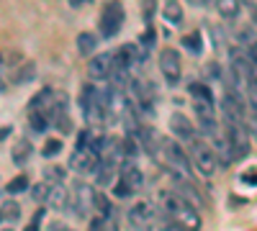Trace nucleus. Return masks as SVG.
I'll use <instances>...</instances> for the list:
<instances>
[{
	"label": "nucleus",
	"instance_id": "9",
	"mask_svg": "<svg viewBox=\"0 0 257 231\" xmlns=\"http://www.w3.org/2000/svg\"><path fill=\"white\" fill-rule=\"evenodd\" d=\"M155 216H157V211L149 203H144V200L134 203L132 208H128V213H126L132 231L134 228H155Z\"/></svg>",
	"mask_w": 257,
	"mask_h": 231
},
{
	"label": "nucleus",
	"instance_id": "14",
	"mask_svg": "<svg viewBox=\"0 0 257 231\" xmlns=\"http://www.w3.org/2000/svg\"><path fill=\"white\" fill-rule=\"evenodd\" d=\"M116 170H118V159H113V157H108V159H100V162H98V167H95V172H93V177H95L98 187L111 185V182H113Z\"/></svg>",
	"mask_w": 257,
	"mask_h": 231
},
{
	"label": "nucleus",
	"instance_id": "2",
	"mask_svg": "<svg viewBox=\"0 0 257 231\" xmlns=\"http://www.w3.org/2000/svg\"><path fill=\"white\" fill-rule=\"evenodd\" d=\"M188 157H190V164L193 170L201 172L203 177H211L213 172H216V152H213V146H208L203 139L193 136L188 141Z\"/></svg>",
	"mask_w": 257,
	"mask_h": 231
},
{
	"label": "nucleus",
	"instance_id": "33",
	"mask_svg": "<svg viewBox=\"0 0 257 231\" xmlns=\"http://www.w3.org/2000/svg\"><path fill=\"white\" fill-rule=\"evenodd\" d=\"M59 152H62V141H59V139H49V141L44 144V149H41V154H44L47 159H49V157H57Z\"/></svg>",
	"mask_w": 257,
	"mask_h": 231
},
{
	"label": "nucleus",
	"instance_id": "21",
	"mask_svg": "<svg viewBox=\"0 0 257 231\" xmlns=\"http://www.w3.org/2000/svg\"><path fill=\"white\" fill-rule=\"evenodd\" d=\"M18 218H21V205H18L16 200H8V203L0 205V223L13 226Z\"/></svg>",
	"mask_w": 257,
	"mask_h": 231
},
{
	"label": "nucleus",
	"instance_id": "36",
	"mask_svg": "<svg viewBox=\"0 0 257 231\" xmlns=\"http://www.w3.org/2000/svg\"><path fill=\"white\" fill-rule=\"evenodd\" d=\"M157 231H183L178 223H173V221H167V218H162L160 223H157Z\"/></svg>",
	"mask_w": 257,
	"mask_h": 231
},
{
	"label": "nucleus",
	"instance_id": "37",
	"mask_svg": "<svg viewBox=\"0 0 257 231\" xmlns=\"http://www.w3.org/2000/svg\"><path fill=\"white\" fill-rule=\"evenodd\" d=\"M211 36H213V47H216V49H224V34H221L219 29L211 26Z\"/></svg>",
	"mask_w": 257,
	"mask_h": 231
},
{
	"label": "nucleus",
	"instance_id": "44",
	"mask_svg": "<svg viewBox=\"0 0 257 231\" xmlns=\"http://www.w3.org/2000/svg\"><path fill=\"white\" fill-rule=\"evenodd\" d=\"M3 231H13V226H6V228H3Z\"/></svg>",
	"mask_w": 257,
	"mask_h": 231
},
{
	"label": "nucleus",
	"instance_id": "17",
	"mask_svg": "<svg viewBox=\"0 0 257 231\" xmlns=\"http://www.w3.org/2000/svg\"><path fill=\"white\" fill-rule=\"evenodd\" d=\"M162 16H165V21H167V24L180 26L183 21H185V13H183L180 0H165V6H162Z\"/></svg>",
	"mask_w": 257,
	"mask_h": 231
},
{
	"label": "nucleus",
	"instance_id": "41",
	"mask_svg": "<svg viewBox=\"0 0 257 231\" xmlns=\"http://www.w3.org/2000/svg\"><path fill=\"white\" fill-rule=\"evenodd\" d=\"M67 3H70L72 8H82L85 3H90V0H67Z\"/></svg>",
	"mask_w": 257,
	"mask_h": 231
},
{
	"label": "nucleus",
	"instance_id": "20",
	"mask_svg": "<svg viewBox=\"0 0 257 231\" xmlns=\"http://www.w3.org/2000/svg\"><path fill=\"white\" fill-rule=\"evenodd\" d=\"M188 93H190L193 103H208V106H213V93H211L208 85H203V82H190Z\"/></svg>",
	"mask_w": 257,
	"mask_h": 231
},
{
	"label": "nucleus",
	"instance_id": "39",
	"mask_svg": "<svg viewBox=\"0 0 257 231\" xmlns=\"http://www.w3.org/2000/svg\"><path fill=\"white\" fill-rule=\"evenodd\" d=\"M244 52H247V57L252 59V65L257 67V41H254V44H252V47H247Z\"/></svg>",
	"mask_w": 257,
	"mask_h": 231
},
{
	"label": "nucleus",
	"instance_id": "1",
	"mask_svg": "<svg viewBox=\"0 0 257 231\" xmlns=\"http://www.w3.org/2000/svg\"><path fill=\"white\" fill-rule=\"evenodd\" d=\"M160 211L167 221L178 223L183 231H201V213L185 198H180L175 190L160 193Z\"/></svg>",
	"mask_w": 257,
	"mask_h": 231
},
{
	"label": "nucleus",
	"instance_id": "15",
	"mask_svg": "<svg viewBox=\"0 0 257 231\" xmlns=\"http://www.w3.org/2000/svg\"><path fill=\"white\" fill-rule=\"evenodd\" d=\"M113 59L121 62L126 70H132L134 65H142V62H144L142 54H139V47H137V44H121V47L113 52Z\"/></svg>",
	"mask_w": 257,
	"mask_h": 231
},
{
	"label": "nucleus",
	"instance_id": "42",
	"mask_svg": "<svg viewBox=\"0 0 257 231\" xmlns=\"http://www.w3.org/2000/svg\"><path fill=\"white\" fill-rule=\"evenodd\" d=\"M252 24H254V26H257V6H254V8H252Z\"/></svg>",
	"mask_w": 257,
	"mask_h": 231
},
{
	"label": "nucleus",
	"instance_id": "23",
	"mask_svg": "<svg viewBox=\"0 0 257 231\" xmlns=\"http://www.w3.org/2000/svg\"><path fill=\"white\" fill-rule=\"evenodd\" d=\"M93 211H95L98 216H103V218H111V216H113V205H111V200L105 198L100 190L93 193Z\"/></svg>",
	"mask_w": 257,
	"mask_h": 231
},
{
	"label": "nucleus",
	"instance_id": "22",
	"mask_svg": "<svg viewBox=\"0 0 257 231\" xmlns=\"http://www.w3.org/2000/svg\"><path fill=\"white\" fill-rule=\"evenodd\" d=\"M95 47H98V36H95V34L82 31V34L77 36V52H80V54L93 57V54H95Z\"/></svg>",
	"mask_w": 257,
	"mask_h": 231
},
{
	"label": "nucleus",
	"instance_id": "19",
	"mask_svg": "<svg viewBox=\"0 0 257 231\" xmlns=\"http://www.w3.org/2000/svg\"><path fill=\"white\" fill-rule=\"evenodd\" d=\"M213 6H216V13L226 21H234L239 18V11H242V0H213Z\"/></svg>",
	"mask_w": 257,
	"mask_h": 231
},
{
	"label": "nucleus",
	"instance_id": "6",
	"mask_svg": "<svg viewBox=\"0 0 257 231\" xmlns=\"http://www.w3.org/2000/svg\"><path fill=\"white\" fill-rule=\"evenodd\" d=\"M221 134H224V139H226L229 146H231L234 159H244V157L249 154V141H247L249 136H247V131H244L242 123L221 121Z\"/></svg>",
	"mask_w": 257,
	"mask_h": 231
},
{
	"label": "nucleus",
	"instance_id": "10",
	"mask_svg": "<svg viewBox=\"0 0 257 231\" xmlns=\"http://www.w3.org/2000/svg\"><path fill=\"white\" fill-rule=\"evenodd\" d=\"M111 70H113V54H93V59L88 62V75L90 80H111Z\"/></svg>",
	"mask_w": 257,
	"mask_h": 231
},
{
	"label": "nucleus",
	"instance_id": "43",
	"mask_svg": "<svg viewBox=\"0 0 257 231\" xmlns=\"http://www.w3.org/2000/svg\"><path fill=\"white\" fill-rule=\"evenodd\" d=\"M242 3H249V8H254V6H257V0H242Z\"/></svg>",
	"mask_w": 257,
	"mask_h": 231
},
{
	"label": "nucleus",
	"instance_id": "34",
	"mask_svg": "<svg viewBox=\"0 0 257 231\" xmlns=\"http://www.w3.org/2000/svg\"><path fill=\"white\" fill-rule=\"evenodd\" d=\"M113 195H118V198H128V195H134V190L118 180V182H116V187H113Z\"/></svg>",
	"mask_w": 257,
	"mask_h": 231
},
{
	"label": "nucleus",
	"instance_id": "8",
	"mask_svg": "<svg viewBox=\"0 0 257 231\" xmlns=\"http://www.w3.org/2000/svg\"><path fill=\"white\" fill-rule=\"evenodd\" d=\"M160 72L170 85H178L180 75H183V65H180V54L173 47H165L160 52Z\"/></svg>",
	"mask_w": 257,
	"mask_h": 231
},
{
	"label": "nucleus",
	"instance_id": "11",
	"mask_svg": "<svg viewBox=\"0 0 257 231\" xmlns=\"http://www.w3.org/2000/svg\"><path fill=\"white\" fill-rule=\"evenodd\" d=\"M170 131L175 134V139H180V141L188 144L193 136H196V126H193V121H190L188 116L173 113V116H170Z\"/></svg>",
	"mask_w": 257,
	"mask_h": 231
},
{
	"label": "nucleus",
	"instance_id": "3",
	"mask_svg": "<svg viewBox=\"0 0 257 231\" xmlns=\"http://www.w3.org/2000/svg\"><path fill=\"white\" fill-rule=\"evenodd\" d=\"M157 159H162V164H165L175 177H190V172H193L190 157L183 152V146L175 144L173 139H162V154H160Z\"/></svg>",
	"mask_w": 257,
	"mask_h": 231
},
{
	"label": "nucleus",
	"instance_id": "27",
	"mask_svg": "<svg viewBox=\"0 0 257 231\" xmlns=\"http://www.w3.org/2000/svg\"><path fill=\"white\" fill-rule=\"evenodd\" d=\"M49 193H52V185H49V182H36V185L31 187V198H34L36 203H41V205H47Z\"/></svg>",
	"mask_w": 257,
	"mask_h": 231
},
{
	"label": "nucleus",
	"instance_id": "29",
	"mask_svg": "<svg viewBox=\"0 0 257 231\" xmlns=\"http://www.w3.org/2000/svg\"><path fill=\"white\" fill-rule=\"evenodd\" d=\"M244 131L249 139L257 141V111L254 108H247V116H244Z\"/></svg>",
	"mask_w": 257,
	"mask_h": 231
},
{
	"label": "nucleus",
	"instance_id": "24",
	"mask_svg": "<svg viewBox=\"0 0 257 231\" xmlns=\"http://www.w3.org/2000/svg\"><path fill=\"white\" fill-rule=\"evenodd\" d=\"M34 75H36V65L34 62H24V67L13 75V82L16 85H26L29 80H34Z\"/></svg>",
	"mask_w": 257,
	"mask_h": 231
},
{
	"label": "nucleus",
	"instance_id": "31",
	"mask_svg": "<svg viewBox=\"0 0 257 231\" xmlns=\"http://www.w3.org/2000/svg\"><path fill=\"white\" fill-rule=\"evenodd\" d=\"M29 177L26 175H18V177H13L11 182H8V195H16V193H24V190H29Z\"/></svg>",
	"mask_w": 257,
	"mask_h": 231
},
{
	"label": "nucleus",
	"instance_id": "28",
	"mask_svg": "<svg viewBox=\"0 0 257 231\" xmlns=\"http://www.w3.org/2000/svg\"><path fill=\"white\" fill-rule=\"evenodd\" d=\"M44 182H49V185H62V182H64V170H62V167H54V164L44 167Z\"/></svg>",
	"mask_w": 257,
	"mask_h": 231
},
{
	"label": "nucleus",
	"instance_id": "16",
	"mask_svg": "<svg viewBox=\"0 0 257 231\" xmlns=\"http://www.w3.org/2000/svg\"><path fill=\"white\" fill-rule=\"evenodd\" d=\"M31 154H34V146H31V141H26V139L16 141V144H13V149H11L13 164H18V167L29 164V162H31Z\"/></svg>",
	"mask_w": 257,
	"mask_h": 231
},
{
	"label": "nucleus",
	"instance_id": "32",
	"mask_svg": "<svg viewBox=\"0 0 257 231\" xmlns=\"http://www.w3.org/2000/svg\"><path fill=\"white\" fill-rule=\"evenodd\" d=\"M155 13H157V0H142V16H144L147 26H152Z\"/></svg>",
	"mask_w": 257,
	"mask_h": 231
},
{
	"label": "nucleus",
	"instance_id": "13",
	"mask_svg": "<svg viewBox=\"0 0 257 231\" xmlns=\"http://www.w3.org/2000/svg\"><path fill=\"white\" fill-rule=\"evenodd\" d=\"M175 193L180 195V198H185L193 208H198V205H203V195L198 193V187L193 185L188 177H175Z\"/></svg>",
	"mask_w": 257,
	"mask_h": 231
},
{
	"label": "nucleus",
	"instance_id": "25",
	"mask_svg": "<svg viewBox=\"0 0 257 231\" xmlns=\"http://www.w3.org/2000/svg\"><path fill=\"white\" fill-rule=\"evenodd\" d=\"M49 123H52V118L47 113H29V126H31V131H36V134H44Z\"/></svg>",
	"mask_w": 257,
	"mask_h": 231
},
{
	"label": "nucleus",
	"instance_id": "38",
	"mask_svg": "<svg viewBox=\"0 0 257 231\" xmlns=\"http://www.w3.org/2000/svg\"><path fill=\"white\" fill-rule=\"evenodd\" d=\"M242 182H247V185H257V170H254V167L242 175Z\"/></svg>",
	"mask_w": 257,
	"mask_h": 231
},
{
	"label": "nucleus",
	"instance_id": "40",
	"mask_svg": "<svg viewBox=\"0 0 257 231\" xmlns=\"http://www.w3.org/2000/svg\"><path fill=\"white\" fill-rule=\"evenodd\" d=\"M188 3L193 6V8H206V6H211L213 0H188Z\"/></svg>",
	"mask_w": 257,
	"mask_h": 231
},
{
	"label": "nucleus",
	"instance_id": "26",
	"mask_svg": "<svg viewBox=\"0 0 257 231\" xmlns=\"http://www.w3.org/2000/svg\"><path fill=\"white\" fill-rule=\"evenodd\" d=\"M52 123L57 126V131H59V134H72V118H70L67 111L54 113V116H52Z\"/></svg>",
	"mask_w": 257,
	"mask_h": 231
},
{
	"label": "nucleus",
	"instance_id": "35",
	"mask_svg": "<svg viewBox=\"0 0 257 231\" xmlns=\"http://www.w3.org/2000/svg\"><path fill=\"white\" fill-rule=\"evenodd\" d=\"M41 221H44V208H39V211H36V216H34V221L26 226V231H39V228H41Z\"/></svg>",
	"mask_w": 257,
	"mask_h": 231
},
{
	"label": "nucleus",
	"instance_id": "7",
	"mask_svg": "<svg viewBox=\"0 0 257 231\" xmlns=\"http://www.w3.org/2000/svg\"><path fill=\"white\" fill-rule=\"evenodd\" d=\"M98 162H100V157L93 146H77L70 157V170H75L77 175H90V172H95Z\"/></svg>",
	"mask_w": 257,
	"mask_h": 231
},
{
	"label": "nucleus",
	"instance_id": "18",
	"mask_svg": "<svg viewBox=\"0 0 257 231\" xmlns=\"http://www.w3.org/2000/svg\"><path fill=\"white\" fill-rule=\"evenodd\" d=\"M67 203H70V193L64 185H52V193H49V200L47 205L54 208V211H67Z\"/></svg>",
	"mask_w": 257,
	"mask_h": 231
},
{
	"label": "nucleus",
	"instance_id": "5",
	"mask_svg": "<svg viewBox=\"0 0 257 231\" xmlns=\"http://www.w3.org/2000/svg\"><path fill=\"white\" fill-rule=\"evenodd\" d=\"M123 18H126V11L121 6V0H108L100 11V18H98V34L103 39H113L123 26Z\"/></svg>",
	"mask_w": 257,
	"mask_h": 231
},
{
	"label": "nucleus",
	"instance_id": "30",
	"mask_svg": "<svg viewBox=\"0 0 257 231\" xmlns=\"http://www.w3.org/2000/svg\"><path fill=\"white\" fill-rule=\"evenodd\" d=\"M183 44H185V49H190L193 54H201V49H203V41H201V34H198V31L183 36Z\"/></svg>",
	"mask_w": 257,
	"mask_h": 231
},
{
	"label": "nucleus",
	"instance_id": "12",
	"mask_svg": "<svg viewBox=\"0 0 257 231\" xmlns=\"http://www.w3.org/2000/svg\"><path fill=\"white\" fill-rule=\"evenodd\" d=\"M118 180H121L123 185H128L132 190H137V187L144 185V175H142V170H139L132 159H123V162L118 164Z\"/></svg>",
	"mask_w": 257,
	"mask_h": 231
},
{
	"label": "nucleus",
	"instance_id": "4",
	"mask_svg": "<svg viewBox=\"0 0 257 231\" xmlns=\"http://www.w3.org/2000/svg\"><path fill=\"white\" fill-rule=\"evenodd\" d=\"M80 108H82V116H85V121H88L90 126H103V123H108V111H105L103 93L95 90L93 85L82 88Z\"/></svg>",
	"mask_w": 257,
	"mask_h": 231
}]
</instances>
